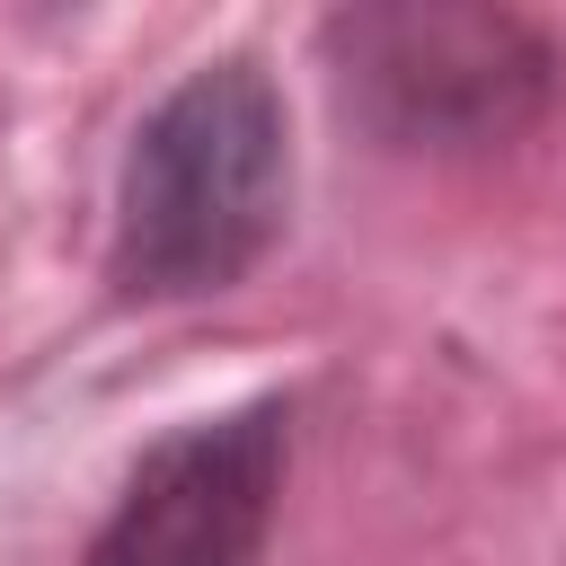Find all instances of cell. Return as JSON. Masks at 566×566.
I'll return each mask as SVG.
<instances>
[{
  "label": "cell",
  "instance_id": "obj_2",
  "mask_svg": "<svg viewBox=\"0 0 566 566\" xmlns=\"http://www.w3.org/2000/svg\"><path fill=\"white\" fill-rule=\"evenodd\" d=\"M345 124L380 150H495L531 133L557 97V44L513 9L469 0H371L318 27Z\"/></svg>",
  "mask_w": 566,
  "mask_h": 566
},
{
  "label": "cell",
  "instance_id": "obj_3",
  "mask_svg": "<svg viewBox=\"0 0 566 566\" xmlns=\"http://www.w3.org/2000/svg\"><path fill=\"white\" fill-rule=\"evenodd\" d=\"M283 469H292L283 398L195 416L124 469L80 566H265Z\"/></svg>",
  "mask_w": 566,
  "mask_h": 566
},
{
  "label": "cell",
  "instance_id": "obj_1",
  "mask_svg": "<svg viewBox=\"0 0 566 566\" xmlns=\"http://www.w3.org/2000/svg\"><path fill=\"white\" fill-rule=\"evenodd\" d=\"M292 212V124L256 53L186 71L124 150L106 274L124 301H203L256 274Z\"/></svg>",
  "mask_w": 566,
  "mask_h": 566
}]
</instances>
